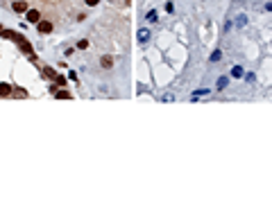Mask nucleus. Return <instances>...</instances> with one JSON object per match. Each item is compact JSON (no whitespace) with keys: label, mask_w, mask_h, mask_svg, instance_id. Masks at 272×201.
Wrapping results in <instances>:
<instances>
[{"label":"nucleus","mask_w":272,"mask_h":201,"mask_svg":"<svg viewBox=\"0 0 272 201\" xmlns=\"http://www.w3.org/2000/svg\"><path fill=\"white\" fill-rule=\"evenodd\" d=\"M245 25H247V16L245 14H238L236 21H234V27H245Z\"/></svg>","instance_id":"nucleus-8"},{"label":"nucleus","mask_w":272,"mask_h":201,"mask_svg":"<svg viewBox=\"0 0 272 201\" xmlns=\"http://www.w3.org/2000/svg\"><path fill=\"white\" fill-rule=\"evenodd\" d=\"M14 91H12V86L9 84H0V97H9Z\"/></svg>","instance_id":"nucleus-7"},{"label":"nucleus","mask_w":272,"mask_h":201,"mask_svg":"<svg viewBox=\"0 0 272 201\" xmlns=\"http://www.w3.org/2000/svg\"><path fill=\"white\" fill-rule=\"evenodd\" d=\"M100 66H102V68H107V70L113 68V56H111V54H104L102 59H100Z\"/></svg>","instance_id":"nucleus-6"},{"label":"nucleus","mask_w":272,"mask_h":201,"mask_svg":"<svg viewBox=\"0 0 272 201\" xmlns=\"http://www.w3.org/2000/svg\"><path fill=\"white\" fill-rule=\"evenodd\" d=\"M136 39H139L141 45H145V43L150 41V30H148V27H141V30L136 32Z\"/></svg>","instance_id":"nucleus-1"},{"label":"nucleus","mask_w":272,"mask_h":201,"mask_svg":"<svg viewBox=\"0 0 272 201\" xmlns=\"http://www.w3.org/2000/svg\"><path fill=\"white\" fill-rule=\"evenodd\" d=\"M161 100H163V102H172V100H175V95H170V93H168V95H163Z\"/></svg>","instance_id":"nucleus-20"},{"label":"nucleus","mask_w":272,"mask_h":201,"mask_svg":"<svg viewBox=\"0 0 272 201\" xmlns=\"http://www.w3.org/2000/svg\"><path fill=\"white\" fill-rule=\"evenodd\" d=\"M43 72H45V75H48V77H52V79H57V72H55V70H52V68H45V70H43Z\"/></svg>","instance_id":"nucleus-17"},{"label":"nucleus","mask_w":272,"mask_h":201,"mask_svg":"<svg viewBox=\"0 0 272 201\" xmlns=\"http://www.w3.org/2000/svg\"><path fill=\"white\" fill-rule=\"evenodd\" d=\"M21 47H23V52H27V54H34V52H32V45L27 43V41H23V43H21Z\"/></svg>","instance_id":"nucleus-15"},{"label":"nucleus","mask_w":272,"mask_h":201,"mask_svg":"<svg viewBox=\"0 0 272 201\" xmlns=\"http://www.w3.org/2000/svg\"><path fill=\"white\" fill-rule=\"evenodd\" d=\"M12 9H14L16 14H25V12H27V2H23V0H16V2L12 5Z\"/></svg>","instance_id":"nucleus-4"},{"label":"nucleus","mask_w":272,"mask_h":201,"mask_svg":"<svg viewBox=\"0 0 272 201\" xmlns=\"http://www.w3.org/2000/svg\"><path fill=\"white\" fill-rule=\"evenodd\" d=\"M265 9H268V12H272V0H270V2H265Z\"/></svg>","instance_id":"nucleus-23"},{"label":"nucleus","mask_w":272,"mask_h":201,"mask_svg":"<svg viewBox=\"0 0 272 201\" xmlns=\"http://www.w3.org/2000/svg\"><path fill=\"white\" fill-rule=\"evenodd\" d=\"M55 97H57V100H71V93H68V91H59V88H57V91H55Z\"/></svg>","instance_id":"nucleus-12"},{"label":"nucleus","mask_w":272,"mask_h":201,"mask_svg":"<svg viewBox=\"0 0 272 201\" xmlns=\"http://www.w3.org/2000/svg\"><path fill=\"white\" fill-rule=\"evenodd\" d=\"M0 32H3V27H0Z\"/></svg>","instance_id":"nucleus-24"},{"label":"nucleus","mask_w":272,"mask_h":201,"mask_svg":"<svg viewBox=\"0 0 272 201\" xmlns=\"http://www.w3.org/2000/svg\"><path fill=\"white\" fill-rule=\"evenodd\" d=\"M220 59H222V50H213L211 56H209V61H211V63H218Z\"/></svg>","instance_id":"nucleus-10"},{"label":"nucleus","mask_w":272,"mask_h":201,"mask_svg":"<svg viewBox=\"0 0 272 201\" xmlns=\"http://www.w3.org/2000/svg\"><path fill=\"white\" fill-rule=\"evenodd\" d=\"M57 84H59V86H64L66 84V79H64V75H57V79H55Z\"/></svg>","instance_id":"nucleus-18"},{"label":"nucleus","mask_w":272,"mask_h":201,"mask_svg":"<svg viewBox=\"0 0 272 201\" xmlns=\"http://www.w3.org/2000/svg\"><path fill=\"white\" fill-rule=\"evenodd\" d=\"M209 93H211L209 88H200V91H193V93H191V102H197L200 97H204V95H209Z\"/></svg>","instance_id":"nucleus-5"},{"label":"nucleus","mask_w":272,"mask_h":201,"mask_svg":"<svg viewBox=\"0 0 272 201\" xmlns=\"http://www.w3.org/2000/svg\"><path fill=\"white\" fill-rule=\"evenodd\" d=\"M98 2H100V0H86V5H89V7H95Z\"/></svg>","instance_id":"nucleus-22"},{"label":"nucleus","mask_w":272,"mask_h":201,"mask_svg":"<svg viewBox=\"0 0 272 201\" xmlns=\"http://www.w3.org/2000/svg\"><path fill=\"white\" fill-rule=\"evenodd\" d=\"M77 50H86V47H89V41H86V39H82V41H77Z\"/></svg>","instance_id":"nucleus-14"},{"label":"nucleus","mask_w":272,"mask_h":201,"mask_svg":"<svg viewBox=\"0 0 272 201\" xmlns=\"http://www.w3.org/2000/svg\"><path fill=\"white\" fill-rule=\"evenodd\" d=\"M231 27H234V21H227V23H225V30L229 32V30H231Z\"/></svg>","instance_id":"nucleus-21"},{"label":"nucleus","mask_w":272,"mask_h":201,"mask_svg":"<svg viewBox=\"0 0 272 201\" xmlns=\"http://www.w3.org/2000/svg\"><path fill=\"white\" fill-rule=\"evenodd\" d=\"M243 77H245V81H247V84H254V81H256L254 72H247V75H243Z\"/></svg>","instance_id":"nucleus-16"},{"label":"nucleus","mask_w":272,"mask_h":201,"mask_svg":"<svg viewBox=\"0 0 272 201\" xmlns=\"http://www.w3.org/2000/svg\"><path fill=\"white\" fill-rule=\"evenodd\" d=\"M243 75H245V70H243V66H234V68H231V77H234V79H240Z\"/></svg>","instance_id":"nucleus-9"},{"label":"nucleus","mask_w":272,"mask_h":201,"mask_svg":"<svg viewBox=\"0 0 272 201\" xmlns=\"http://www.w3.org/2000/svg\"><path fill=\"white\" fill-rule=\"evenodd\" d=\"M27 23H39V21H41V14H39L36 12V9H27Z\"/></svg>","instance_id":"nucleus-3"},{"label":"nucleus","mask_w":272,"mask_h":201,"mask_svg":"<svg viewBox=\"0 0 272 201\" xmlns=\"http://www.w3.org/2000/svg\"><path fill=\"white\" fill-rule=\"evenodd\" d=\"M145 18H148V23H157L159 14H157V12H154V9H152V12H148V16H145Z\"/></svg>","instance_id":"nucleus-13"},{"label":"nucleus","mask_w":272,"mask_h":201,"mask_svg":"<svg viewBox=\"0 0 272 201\" xmlns=\"http://www.w3.org/2000/svg\"><path fill=\"white\" fill-rule=\"evenodd\" d=\"M227 84H229V79H227V77H218L216 88H218V91H225V88H227Z\"/></svg>","instance_id":"nucleus-11"},{"label":"nucleus","mask_w":272,"mask_h":201,"mask_svg":"<svg viewBox=\"0 0 272 201\" xmlns=\"http://www.w3.org/2000/svg\"><path fill=\"white\" fill-rule=\"evenodd\" d=\"M36 30L41 32V34H50V32H52V23H48V21H39V23H36Z\"/></svg>","instance_id":"nucleus-2"},{"label":"nucleus","mask_w":272,"mask_h":201,"mask_svg":"<svg viewBox=\"0 0 272 201\" xmlns=\"http://www.w3.org/2000/svg\"><path fill=\"white\" fill-rule=\"evenodd\" d=\"M166 12H168V14L175 12V5H172V2H166Z\"/></svg>","instance_id":"nucleus-19"}]
</instances>
